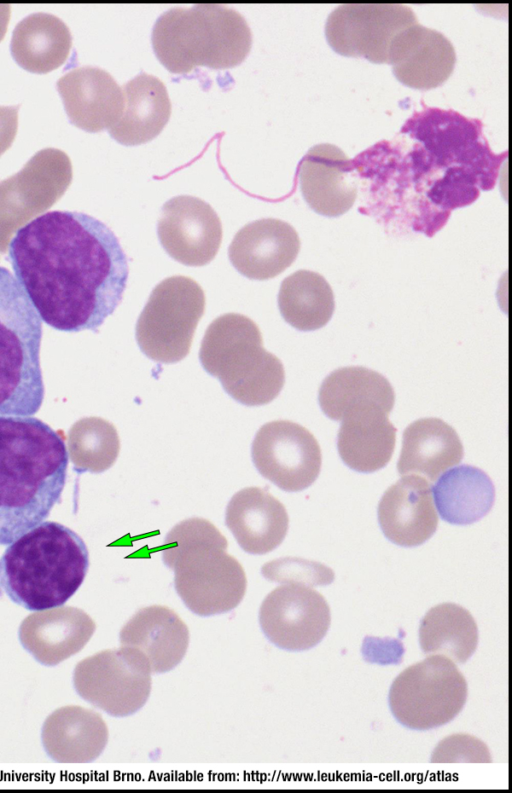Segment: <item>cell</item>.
I'll return each mask as SVG.
<instances>
[{
  "label": "cell",
  "mask_w": 512,
  "mask_h": 793,
  "mask_svg": "<svg viewBox=\"0 0 512 793\" xmlns=\"http://www.w3.org/2000/svg\"><path fill=\"white\" fill-rule=\"evenodd\" d=\"M9 258L41 320L65 332H97L121 303L129 275L113 231L81 212L29 221L10 241Z\"/></svg>",
  "instance_id": "1"
},
{
  "label": "cell",
  "mask_w": 512,
  "mask_h": 793,
  "mask_svg": "<svg viewBox=\"0 0 512 793\" xmlns=\"http://www.w3.org/2000/svg\"><path fill=\"white\" fill-rule=\"evenodd\" d=\"M68 458L60 431L33 416H0V545L42 523L60 503Z\"/></svg>",
  "instance_id": "2"
},
{
  "label": "cell",
  "mask_w": 512,
  "mask_h": 793,
  "mask_svg": "<svg viewBox=\"0 0 512 793\" xmlns=\"http://www.w3.org/2000/svg\"><path fill=\"white\" fill-rule=\"evenodd\" d=\"M89 553L72 529L43 521L8 545L0 558V587L20 606L41 611L63 605L83 583Z\"/></svg>",
  "instance_id": "3"
},
{
  "label": "cell",
  "mask_w": 512,
  "mask_h": 793,
  "mask_svg": "<svg viewBox=\"0 0 512 793\" xmlns=\"http://www.w3.org/2000/svg\"><path fill=\"white\" fill-rule=\"evenodd\" d=\"M228 543L208 520L198 517L176 524L161 549L174 571V585L185 606L199 616L227 613L242 601L247 586L241 564L227 553Z\"/></svg>",
  "instance_id": "4"
},
{
  "label": "cell",
  "mask_w": 512,
  "mask_h": 793,
  "mask_svg": "<svg viewBox=\"0 0 512 793\" xmlns=\"http://www.w3.org/2000/svg\"><path fill=\"white\" fill-rule=\"evenodd\" d=\"M151 42L160 63L171 73L195 67L229 69L241 64L252 46V33L236 10L218 4L172 8L152 28Z\"/></svg>",
  "instance_id": "5"
},
{
  "label": "cell",
  "mask_w": 512,
  "mask_h": 793,
  "mask_svg": "<svg viewBox=\"0 0 512 793\" xmlns=\"http://www.w3.org/2000/svg\"><path fill=\"white\" fill-rule=\"evenodd\" d=\"M199 359L225 392L246 406L270 403L284 386L282 362L263 348L258 326L242 314H224L209 325Z\"/></svg>",
  "instance_id": "6"
},
{
  "label": "cell",
  "mask_w": 512,
  "mask_h": 793,
  "mask_svg": "<svg viewBox=\"0 0 512 793\" xmlns=\"http://www.w3.org/2000/svg\"><path fill=\"white\" fill-rule=\"evenodd\" d=\"M42 320L15 276L0 266V416H33L43 403Z\"/></svg>",
  "instance_id": "7"
},
{
  "label": "cell",
  "mask_w": 512,
  "mask_h": 793,
  "mask_svg": "<svg viewBox=\"0 0 512 793\" xmlns=\"http://www.w3.org/2000/svg\"><path fill=\"white\" fill-rule=\"evenodd\" d=\"M467 682L456 664L431 655L403 670L389 691L395 719L413 730H429L452 721L463 709Z\"/></svg>",
  "instance_id": "8"
},
{
  "label": "cell",
  "mask_w": 512,
  "mask_h": 793,
  "mask_svg": "<svg viewBox=\"0 0 512 793\" xmlns=\"http://www.w3.org/2000/svg\"><path fill=\"white\" fill-rule=\"evenodd\" d=\"M205 310L200 285L186 276L161 281L151 292L136 324V340L151 360L171 364L184 359Z\"/></svg>",
  "instance_id": "9"
},
{
  "label": "cell",
  "mask_w": 512,
  "mask_h": 793,
  "mask_svg": "<svg viewBox=\"0 0 512 793\" xmlns=\"http://www.w3.org/2000/svg\"><path fill=\"white\" fill-rule=\"evenodd\" d=\"M151 667L136 648L107 649L80 661L73 673L78 695L113 717L139 711L151 692Z\"/></svg>",
  "instance_id": "10"
},
{
  "label": "cell",
  "mask_w": 512,
  "mask_h": 793,
  "mask_svg": "<svg viewBox=\"0 0 512 793\" xmlns=\"http://www.w3.org/2000/svg\"><path fill=\"white\" fill-rule=\"evenodd\" d=\"M413 10L400 4H345L334 9L325 25L330 47L347 57L387 63L392 40L416 24Z\"/></svg>",
  "instance_id": "11"
},
{
  "label": "cell",
  "mask_w": 512,
  "mask_h": 793,
  "mask_svg": "<svg viewBox=\"0 0 512 793\" xmlns=\"http://www.w3.org/2000/svg\"><path fill=\"white\" fill-rule=\"evenodd\" d=\"M258 472L280 489L297 492L308 488L321 469V450L303 426L288 420L264 424L251 446Z\"/></svg>",
  "instance_id": "12"
},
{
  "label": "cell",
  "mask_w": 512,
  "mask_h": 793,
  "mask_svg": "<svg viewBox=\"0 0 512 793\" xmlns=\"http://www.w3.org/2000/svg\"><path fill=\"white\" fill-rule=\"evenodd\" d=\"M330 608L311 587L284 584L272 590L259 609L265 637L287 651H304L318 645L328 632Z\"/></svg>",
  "instance_id": "13"
},
{
  "label": "cell",
  "mask_w": 512,
  "mask_h": 793,
  "mask_svg": "<svg viewBox=\"0 0 512 793\" xmlns=\"http://www.w3.org/2000/svg\"><path fill=\"white\" fill-rule=\"evenodd\" d=\"M157 234L162 247L174 260L187 266H204L218 252L222 224L207 202L181 195L162 206Z\"/></svg>",
  "instance_id": "14"
},
{
  "label": "cell",
  "mask_w": 512,
  "mask_h": 793,
  "mask_svg": "<svg viewBox=\"0 0 512 793\" xmlns=\"http://www.w3.org/2000/svg\"><path fill=\"white\" fill-rule=\"evenodd\" d=\"M354 169L352 160L335 145L310 148L298 168L300 190L309 207L326 217L346 213L357 198Z\"/></svg>",
  "instance_id": "15"
},
{
  "label": "cell",
  "mask_w": 512,
  "mask_h": 793,
  "mask_svg": "<svg viewBox=\"0 0 512 793\" xmlns=\"http://www.w3.org/2000/svg\"><path fill=\"white\" fill-rule=\"evenodd\" d=\"M387 63L403 85L428 90L442 85L450 77L456 53L442 33L416 23L394 37Z\"/></svg>",
  "instance_id": "16"
},
{
  "label": "cell",
  "mask_w": 512,
  "mask_h": 793,
  "mask_svg": "<svg viewBox=\"0 0 512 793\" xmlns=\"http://www.w3.org/2000/svg\"><path fill=\"white\" fill-rule=\"evenodd\" d=\"M300 240L287 222L263 218L242 227L234 236L228 255L243 276L253 280L276 277L296 259Z\"/></svg>",
  "instance_id": "17"
},
{
  "label": "cell",
  "mask_w": 512,
  "mask_h": 793,
  "mask_svg": "<svg viewBox=\"0 0 512 793\" xmlns=\"http://www.w3.org/2000/svg\"><path fill=\"white\" fill-rule=\"evenodd\" d=\"M57 90L70 122L84 131L110 129L122 115L123 90L101 68L73 69L58 80Z\"/></svg>",
  "instance_id": "18"
},
{
  "label": "cell",
  "mask_w": 512,
  "mask_h": 793,
  "mask_svg": "<svg viewBox=\"0 0 512 793\" xmlns=\"http://www.w3.org/2000/svg\"><path fill=\"white\" fill-rule=\"evenodd\" d=\"M378 521L383 534L396 545L415 547L426 542L438 526L429 482L408 475L390 486L379 502Z\"/></svg>",
  "instance_id": "19"
},
{
  "label": "cell",
  "mask_w": 512,
  "mask_h": 793,
  "mask_svg": "<svg viewBox=\"0 0 512 793\" xmlns=\"http://www.w3.org/2000/svg\"><path fill=\"white\" fill-rule=\"evenodd\" d=\"M396 428L388 413L377 403L365 401L351 405L341 418L337 448L342 461L351 469L371 473L385 467L391 459Z\"/></svg>",
  "instance_id": "20"
},
{
  "label": "cell",
  "mask_w": 512,
  "mask_h": 793,
  "mask_svg": "<svg viewBox=\"0 0 512 793\" xmlns=\"http://www.w3.org/2000/svg\"><path fill=\"white\" fill-rule=\"evenodd\" d=\"M96 629L82 609L54 607L27 616L19 628V639L39 663L54 666L78 653Z\"/></svg>",
  "instance_id": "21"
},
{
  "label": "cell",
  "mask_w": 512,
  "mask_h": 793,
  "mask_svg": "<svg viewBox=\"0 0 512 793\" xmlns=\"http://www.w3.org/2000/svg\"><path fill=\"white\" fill-rule=\"evenodd\" d=\"M288 514L284 505L259 487H247L230 499L225 524L239 546L252 555L276 549L288 531Z\"/></svg>",
  "instance_id": "22"
},
{
  "label": "cell",
  "mask_w": 512,
  "mask_h": 793,
  "mask_svg": "<svg viewBox=\"0 0 512 793\" xmlns=\"http://www.w3.org/2000/svg\"><path fill=\"white\" fill-rule=\"evenodd\" d=\"M121 645L141 651L152 673L173 670L183 660L189 645V630L170 608L152 605L137 611L122 627Z\"/></svg>",
  "instance_id": "23"
},
{
  "label": "cell",
  "mask_w": 512,
  "mask_h": 793,
  "mask_svg": "<svg viewBox=\"0 0 512 793\" xmlns=\"http://www.w3.org/2000/svg\"><path fill=\"white\" fill-rule=\"evenodd\" d=\"M46 753L59 763H90L104 751L108 728L97 712L65 706L52 712L41 730Z\"/></svg>",
  "instance_id": "24"
},
{
  "label": "cell",
  "mask_w": 512,
  "mask_h": 793,
  "mask_svg": "<svg viewBox=\"0 0 512 793\" xmlns=\"http://www.w3.org/2000/svg\"><path fill=\"white\" fill-rule=\"evenodd\" d=\"M124 108L120 119L109 129L120 144L147 143L164 129L171 115V102L164 83L141 72L123 87Z\"/></svg>",
  "instance_id": "25"
},
{
  "label": "cell",
  "mask_w": 512,
  "mask_h": 793,
  "mask_svg": "<svg viewBox=\"0 0 512 793\" xmlns=\"http://www.w3.org/2000/svg\"><path fill=\"white\" fill-rule=\"evenodd\" d=\"M463 454L461 440L449 424L438 418H422L403 432L397 470L401 475L419 473L434 481L458 464Z\"/></svg>",
  "instance_id": "26"
},
{
  "label": "cell",
  "mask_w": 512,
  "mask_h": 793,
  "mask_svg": "<svg viewBox=\"0 0 512 793\" xmlns=\"http://www.w3.org/2000/svg\"><path fill=\"white\" fill-rule=\"evenodd\" d=\"M66 24L48 13H34L15 27L10 50L16 63L33 73H47L61 66L71 48Z\"/></svg>",
  "instance_id": "27"
},
{
  "label": "cell",
  "mask_w": 512,
  "mask_h": 793,
  "mask_svg": "<svg viewBox=\"0 0 512 793\" xmlns=\"http://www.w3.org/2000/svg\"><path fill=\"white\" fill-rule=\"evenodd\" d=\"M440 517L451 524L468 525L492 509L495 487L481 469L461 465L445 472L433 487Z\"/></svg>",
  "instance_id": "28"
},
{
  "label": "cell",
  "mask_w": 512,
  "mask_h": 793,
  "mask_svg": "<svg viewBox=\"0 0 512 793\" xmlns=\"http://www.w3.org/2000/svg\"><path fill=\"white\" fill-rule=\"evenodd\" d=\"M479 641L475 619L464 607L443 603L431 608L419 626V644L427 655H443L455 664L465 663Z\"/></svg>",
  "instance_id": "29"
},
{
  "label": "cell",
  "mask_w": 512,
  "mask_h": 793,
  "mask_svg": "<svg viewBox=\"0 0 512 793\" xmlns=\"http://www.w3.org/2000/svg\"><path fill=\"white\" fill-rule=\"evenodd\" d=\"M318 401L327 417L340 421L351 405L365 401L379 404L389 414L394 406L395 394L383 375L354 366L331 372L320 386Z\"/></svg>",
  "instance_id": "30"
},
{
  "label": "cell",
  "mask_w": 512,
  "mask_h": 793,
  "mask_svg": "<svg viewBox=\"0 0 512 793\" xmlns=\"http://www.w3.org/2000/svg\"><path fill=\"white\" fill-rule=\"evenodd\" d=\"M278 307L284 320L300 331H313L331 319L335 301L325 278L313 271L299 270L280 286Z\"/></svg>",
  "instance_id": "31"
},
{
  "label": "cell",
  "mask_w": 512,
  "mask_h": 793,
  "mask_svg": "<svg viewBox=\"0 0 512 793\" xmlns=\"http://www.w3.org/2000/svg\"><path fill=\"white\" fill-rule=\"evenodd\" d=\"M119 450L116 428L102 418H83L68 431L67 452L78 474L106 471L116 461Z\"/></svg>",
  "instance_id": "32"
},
{
  "label": "cell",
  "mask_w": 512,
  "mask_h": 793,
  "mask_svg": "<svg viewBox=\"0 0 512 793\" xmlns=\"http://www.w3.org/2000/svg\"><path fill=\"white\" fill-rule=\"evenodd\" d=\"M261 574L269 581L308 587L329 585L335 575L328 566L297 557H284L264 564Z\"/></svg>",
  "instance_id": "33"
},
{
  "label": "cell",
  "mask_w": 512,
  "mask_h": 793,
  "mask_svg": "<svg viewBox=\"0 0 512 793\" xmlns=\"http://www.w3.org/2000/svg\"><path fill=\"white\" fill-rule=\"evenodd\" d=\"M432 762H491V754L487 745L480 739L467 735L455 734L443 739L432 753Z\"/></svg>",
  "instance_id": "34"
},
{
  "label": "cell",
  "mask_w": 512,
  "mask_h": 793,
  "mask_svg": "<svg viewBox=\"0 0 512 793\" xmlns=\"http://www.w3.org/2000/svg\"><path fill=\"white\" fill-rule=\"evenodd\" d=\"M18 106H0V156L11 146L18 125Z\"/></svg>",
  "instance_id": "35"
},
{
  "label": "cell",
  "mask_w": 512,
  "mask_h": 793,
  "mask_svg": "<svg viewBox=\"0 0 512 793\" xmlns=\"http://www.w3.org/2000/svg\"><path fill=\"white\" fill-rule=\"evenodd\" d=\"M9 19H10V6L6 4H0V41L5 36Z\"/></svg>",
  "instance_id": "36"
}]
</instances>
